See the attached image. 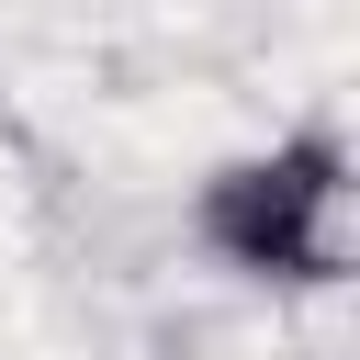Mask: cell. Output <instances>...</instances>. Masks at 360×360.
<instances>
[{
  "mask_svg": "<svg viewBox=\"0 0 360 360\" xmlns=\"http://www.w3.org/2000/svg\"><path fill=\"white\" fill-rule=\"evenodd\" d=\"M191 225L236 281H281V292L349 281V146L326 124H304L259 158H225L202 180Z\"/></svg>",
  "mask_w": 360,
  "mask_h": 360,
  "instance_id": "1",
  "label": "cell"
}]
</instances>
